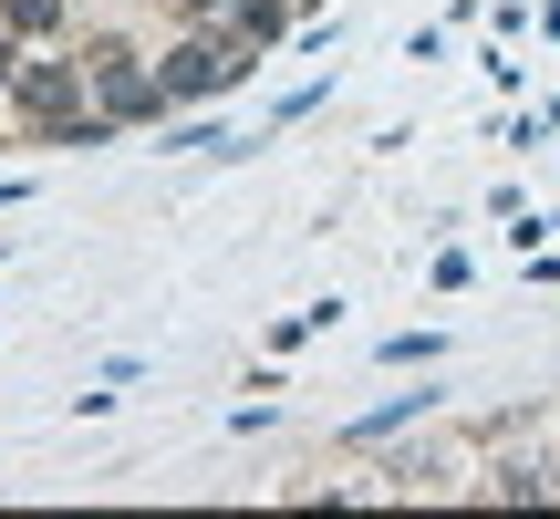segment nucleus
Wrapping results in <instances>:
<instances>
[{"instance_id": "f03ea898", "label": "nucleus", "mask_w": 560, "mask_h": 519, "mask_svg": "<svg viewBox=\"0 0 560 519\" xmlns=\"http://www.w3.org/2000/svg\"><path fill=\"white\" fill-rule=\"evenodd\" d=\"M156 83H166V104H177V94H219V83H229V53H219V42H177V53L156 62Z\"/></svg>"}, {"instance_id": "20e7f679", "label": "nucleus", "mask_w": 560, "mask_h": 519, "mask_svg": "<svg viewBox=\"0 0 560 519\" xmlns=\"http://www.w3.org/2000/svg\"><path fill=\"white\" fill-rule=\"evenodd\" d=\"M0 11H11V32H52V21H62V0H0Z\"/></svg>"}, {"instance_id": "7ed1b4c3", "label": "nucleus", "mask_w": 560, "mask_h": 519, "mask_svg": "<svg viewBox=\"0 0 560 519\" xmlns=\"http://www.w3.org/2000/svg\"><path fill=\"white\" fill-rule=\"evenodd\" d=\"M94 94V83L83 73H62V62H32V73H21V104H32V115H52V125H73V104Z\"/></svg>"}, {"instance_id": "f257e3e1", "label": "nucleus", "mask_w": 560, "mask_h": 519, "mask_svg": "<svg viewBox=\"0 0 560 519\" xmlns=\"http://www.w3.org/2000/svg\"><path fill=\"white\" fill-rule=\"evenodd\" d=\"M83 83H94L104 125H136V115H156V104H166V83H156V73H136V53H115V42L83 62Z\"/></svg>"}, {"instance_id": "423d86ee", "label": "nucleus", "mask_w": 560, "mask_h": 519, "mask_svg": "<svg viewBox=\"0 0 560 519\" xmlns=\"http://www.w3.org/2000/svg\"><path fill=\"white\" fill-rule=\"evenodd\" d=\"M198 11H208V0H198Z\"/></svg>"}, {"instance_id": "39448f33", "label": "nucleus", "mask_w": 560, "mask_h": 519, "mask_svg": "<svg viewBox=\"0 0 560 519\" xmlns=\"http://www.w3.org/2000/svg\"><path fill=\"white\" fill-rule=\"evenodd\" d=\"M0 94H21V53H11V42H0Z\"/></svg>"}]
</instances>
